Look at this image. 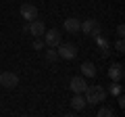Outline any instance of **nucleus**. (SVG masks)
Here are the masks:
<instances>
[{"label": "nucleus", "mask_w": 125, "mask_h": 117, "mask_svg": "<svg viewBox=\"0 0 125 117\" xmlns=\"http://www.w3.org/2000/svg\"><path fill=\"white\" fill-rule=\"evenodd\" d=\"M33 48H36V50H42V48H44V42H42L40 38H38V40L33 42Z\"/></svg>", "instance_id": "19"}, {"label": "nucleus", "mask_w": 125, "mask_h": 117, "mask_svg": "<svg viewBox=\"0 0 125 117\" xmlns=\"http://www.w3.org/2000/svg\"><path fill=\"white\" fill-rule=\"evenodd\" d=\"M25 32L31 34L33 38H42V36H44V32H46V25L40 21V19H33V21H29V25L25 27Z\"/></svg>", "instance_id": "5"}, {"label": "nucleus", "mask_w": 125, "mask_h": 117, "mask_svg": "<svg viewBox=\"0 0 125 117\" xmlns=\"http://www.w3.org/2000/svg\"><path fill=\"white\" fill-rule=\"evenodd\" d=\"M123 75H125V71H123V65L121 63H113L111 67H108V77H111L113 82H121Z\"/></svg>", "instance_id": "9"}, {"label": "nucleus", "mask_w": 125, "mask_h": 117, "mask_svg": "<svg viewBox=\"0 0 125 117\" xmlns=\"http://www.w3.org/2000/svg\"><path fill=\"white\" fill-rule=\"evenodd\" d=\"M94 40H96V44H98V46H100V50H102V57H106V54L111 52V42H108L106 38H102V36H96Z\"/></svg>", "instance_id": "13"}, {"label": "nucleus", "mask_w": 125, "mask_h": 117, "mask_svg": "<svg viewBox=\"0 0 125 117\" xmlns=\"http://www.w3.org/2000/svg\"><path fill=\"white\" fill-rule=\"evenodd\" d=\"M108 92H111L113 96H117V94H121V92H123V88L119 86V82H113V84H111V88H108Z\"/></svg>", "instance_id": "16"}, {"label": "nucleus", "mask_w": 125, "mask_h": 117, "mask_svg": "<svg viewBox=\"0 0 125 117\" xmlns=\"http://www.w3.org/2000/svg\"><path fill=\"white\" fill-rule=\"evenodd\" d=\"M19 13H21V17L25 19V21H33V19H38V9L33 4H29V2H23L21 9H19Z\"/></svg>", "instance_id": "8"}, {"label": "nucleus", "mask_w": 125, "mask_h": 117, "mask_svg": "<svg viewBox=\"0 0 125 117\" xmlns=\"http://www.w3.org/2000/svg\"><path fill=\"white\" fill-rule=\"evenodd\" d=\"M115 50H117V54H123V52H125V42H123V38H119V40L115 42Z\"/></svg>", "instance_id": "17"}, {"label": "nucleus", "mask_w": 125, "mask_h": 117, "mask_svg": "<svg viewBox=\"0 0 125 117\" xmlns=\"http://www.w3.org/2000/svg\"><path fill=\"white\" fill-rule=\"evenodd\" d=\"M56 52H58V58L71 61V58L77 57V46L73 44V42H61V44L56 46Z\"/></svg>", "instance_id": "2"}, {"label": "nucleus", "mask_w": 125, "mask_h": 117, "mask_svg": "<svg viewBox=\"0 0 125 117\" xmlns=\"http://www.w3.org/2000/svg\"><path fill=\"white\" fill-rule=\"evenodd\" d=\"M85 105H88V103H85V96H83V94H73V98H71L73 111H81Z\"/></svg>", "instance_id": "12"}, {"label": "nucleus", "mask_w": 125, "mask_h": 117, "mask_svg": "<svg viewBox=\"0 0 125 117\" xmlns=\"http://www.w3.org/2000/svg\"><path fill=\"white\" fill-rule=\"evenodd\" d=\"M79 27H81V21L77 17H69V19H65V32H69V34H77L79 32Z\"/></svg>", "instance_id": "10"}, {"label": "nucleus", "mask_w": 125, "mask_h": 117, "mask_svg": "<svg viewBox=\"0 0 125 117\" xmlns=\"http://www.w3.org/2000/svg\"><path fill=\"white\" fill-rule=\"evenodd\" d=\"M42 38H44V42H46L48 46H52V48H56V46L62 42V38H61V32H58V29H46Z\"/></svg>", "instance_id": "7"}, {"label": "nucleus", "mask_w": 125, "mask_h": 117, "mask_svg": "<svg viewBox=\"0 0 125 117\" xmlns=\"http://www.w3.org/2000/svg\"><path fill=\"white\" fill-rule=\"evenodd\" d=\"M69 88H71L73 94H83L85 88H88V82L83 80V75H75V77H71V82H69Z\"/></svg>", "instance_id": "6"}, {"label": "nucleus", "mask_w": 125, "mask_h": 117, "mask_svg": "<svg viewBox=\"0 0 125 117\" xmlns=\"http://www.w3.org/2000/svg\"><path fill=\"white\" fill-rule=\"evenodd\" d=\"M117 36H119V38H123V36H125V27H123V25L117 27Z\"/></svg>", "instance_id": "20"}, {"label": "nucleus", "mask_w": 125, "mask_h": 117, "mask_svg": "<svg viewBox=\"0 0 125 117\" xmlns=\"http://www.w3.org/2000/svg\"><path fill=\"white\" fill-rule=\"evenodd\" d=\"M117 103H119V107H121V109L125 107V96H123V92H121V94H117Z\"/></svg>", "instance_id": "18"}, {"label": "nucleus", "mask_w": 125, "mask_h": 117, "mask_svg": "<svg viewBox=\"0 0 125 117\" xmlns=\"http://www.w3.org/2000/svg\"><path fill=\"white\" fill-rule=\"evenodd\" d=\"M79 29L85 34V36H92V38H96V36L102 34L100 23L96 21V19H85V21H81V27H79Z\"/></svg>", "instance_id": "3"}, {"label": "nucleus", "mask_w": 125, "mask_h": 117, "mask_svg": "<svg viewBox=\"0 0 125 117\" xmlns=\"http://www.w3.org/2000/svg\"><path fill=\"white\" fill-rule=\"evenodd\" d=\"M46 61H48V63H56V61H58V52H56V48L48 46V50H46Z\"/></svg>", "instance_id": "14"}, {"label": "nucleus", "mask_w": 125, "mask_h": 117, "mask_svg": "<svg viewBox=\"0 0 125 117\" xmlns=\"http://www.w3.org/2000/svg\"><path fill=\"white\" fill-rule=\"evenodd\" d=\"M79 71L83 77H96V65L90 63V61H83V63L79 65Z\"/></svg>", "instance_id": "11"}, {"label": "nucleus", "mask_w": 125, "mask_h": 117, "mask_svg": "<svg viewBox=\"0 0 125 117\" xmlns=\"http://www.w3.org/2000/svg\"><path fill=\"white\" fill-rule=\"evenodd\" d=\"M96 115H98V117H115V111H113L111 107H100Z\"/></svg>", "instance_id": "15"}, {"label": "nucleus", "mask_w": 125, "mask_h": 117, "mask_svg": "<svg viewBox=\"0 0 125 117\" xmlns=\"http://www.w3.org/2000/svg\"><path fill=\"white\" fill-rule=\"evenodd\" d=\"M0 86H4V88H17L19 86V75L13 71H0Z\"/></svg>", "instance_id": "4"}, {"label": "nucleus", "mask_w": 125, "mask_h": 117, "mask_svg": "<svg viewBox=\"0 0 125 117\" xmlns=\"http://www.w3.org/2000/svg\"><path fill=\"white\" fill-rule=\"evenodd\" d=\"M83 96H85V103L88 105H102L104 98H106V90L102 86H88Z\"/></svg>", "instance_id": "1"}]
</instances>
